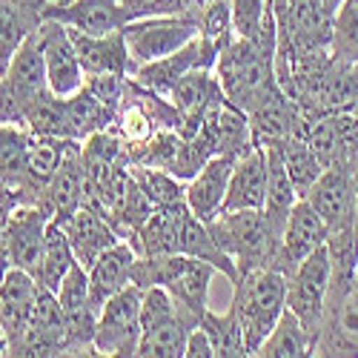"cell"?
<instances>
[{
	"instance_id": "1",
	"label": "cell",
	"mask_w": 358,
	"mask_h": 358,
	"mask_svg": "<svg viewBox=\"0 0 358 358\" xmlns=\"http://www.w3.org/2000/svg\"><path fill=\"white\" fill-rule=\"evenodd\" d=\"M215 75L227 101L247 115L287 101L275 78V43H252L235 38L221 49Z\"/></svg>"
},
{
	"instance_id": "2",
	"label": "cell",
	"mask_w": 358,
	"mask_h": 358,
	"mask_svg": "<svg viewBox=\"0 0 358 358\" xmlns=\"http://www.w3.org/2000/svg\"><path fill=\"white\" fill-rule=\"evenodd\" d=\"M215 266L210 261H201L192 255H138L132 266V284L146 287H164L172 301L189 313L198 324L201 315L210 310V281L215 278Z\"/></svg>"
},
{
	"instance_id": "3",
	"label": "cell",
	"mask_w": 358,
	"mask_h": 358,
	"mask_svg": "<svg viewBox=\"0 0 358 358\" xmlns=\"http://www.w3.org/2000/svg\"><path fill=\"white\" fill-rule=\"evenodd\" d=\"M229 310L241 324L247 352L255 355L266 336L273 333V327L278 324L281 313L287 310V275L273 270V266L241 273L235 278Z\"/></svg>"
},
{
	"instance_id": "4",
	"label": "cell",
	"mask_w": 358,
	"mask_h": 358,
	"mask_svg": "<svg viewBox=\"0 0 358 358\" xmlns=\"http://www.w3.org/2000/svg\"><path fill=\"white\" fill-rule=\"evenodd\" d=\"M213 241L235 261L238 275L261 270V266H273L281 250V232L270 224L264 210H232L221 213L206 224Z\"/></svg>"
},
{
	"instance_id": "5",
	"label": "cell",
	"mask_w": 358,
	"mask_h": 358,
	"mask_svg": "<svg viewBox=\"0 0 358 358\" xmlns=\"http://www.w3.org/2000/svg\"><path fill=\"white\" fill-rule=\"evenodd\" d=\"M198 321L172 301L164 287H146L141 295V344L143 358H184L187 338Z\"/></svg>"
},
{
	"instance_id": "6",
	"label": "cell",
	"mask_w": 358,
	"mask_h": 358,
	"mask_svg": "<svg viewBox=\"0 0 358 358\" xmlns=\"http://www.w3.org/2000/svg\"><path fill=\"white\" fill-rule=\"evenodd\" d=\"M352 275L355 273L333 270L313 355L358 358V287Z\"/></svg>"
},
{
	"instance_id": "7",
	"label": "cell",
	"mask_w": 358,
	"mask_h": 358,
	"mask_svg": "<svg viewBox=\"0 0 358 358\" xmlns=\"http://www.w3.org/2000/svg\"><path fill=\"white\" fill-rule=\"evenodd\" d=\"M201 35V12H175V15H146L124 26L127 49L135 69L155 64L161 57L187 46Z\"/></svg>"
},
{
	"instance_id": "8",
	"label": "cell",
	"mask_w": 358,
	"mask_h": 358,
	"mask_svg": "<svg viewBox=\"0 0 358 358\" xmlns=\"http://www.w3.org/2000/svg\"><path fill=\"white\" fill-rule=\"evenodd\" d=\"M330 278H333V261L327 244L318 247L310 258H304L295 266V273L287 278V310L295 313V318L307 327V333L313 338H318V330H321Z\"/></svg>"
},
{
	"instance_id": "9",
	"label": "cell",
	"mask_w": 358,
	"mask_h": 358,
	"mask_svg": "<svg viewBox=\"0 0 358 358\" xmlns=\"http://www.w3.org/2000/svg\"><path fill=\"white\" fill-rule=\"evenodd\" d=\"M141 295L143 289L129 284L98 313L95 350L98 355H138L141 344Z\"/></svg>"
},
{
	"instance_id": "10",
	"label": "cell",
	"mask_w": 358,
	"mask_h": 358,
	"mask_svg": "<svg viewBox=\"0 0 358 358\" xmlns=\"http://www.w3.org/2000/svg\"><path fill=\"white\" fill-rule=\"evenodd\" d=\"M52 215L41 203H26L15 206L6 221V235H3V250H6V264L26 270L38 278L41 261L46 250V227Z\"/></svg>"
},
{
	"instance_id": "11",
	"label": "cell",
	"mask_w": 358,
	"mask_h": 358,
	"mask_svg": "<svg viewBox=\"0 0 358 358\" xmlns=\"http://www.w3.org/2000/svg\"><path fill=\"white\" fill-rule=\"evenodd\" d=\"M141 15L127 0H49L43 9V20H57L64 26H75L89 35H109L138 20Z\"/></svg>"
},
{
	"instance_id": "12",
	"label": "cell",
	"mask_w": 358,
	"mask_h": 358,
	"mask_svg": "<svg viewBox=\"0 0 358 358\" xmlns=\"http://www.w3.org/2000/svg\"><path fill=\"white\" fill-rule=\"evenodd\" d=\"M321 215L330 235L355 229V178L352 166H327L304 195Z\"/></svg>"
},
{
	"instance_id": "13",
	"label": "cell",
	"mask_w": 358,
	"mask_h": 358,
	"mask_svg": "<svg viewBox=\"0 0 358 358\" xmlns=\"http://www.w3.org/2000/svg\"><path fill=\"white\" fill-rule=\"evenodd\" d=\"M215 64H218V46L206 35H198L178 52L161 57V61H155V64H146V66L135 69L132 78L141 86L169 98L172 86L181 80L187 72H192V69H215Z\"/></svg>"
},
{
	"instance_id": "14",
	"label": "cell",
	"mask_w": 358,
	"mask_h": 358,
	"mask_svg": "<svg viewBox=\"0 0 358 358\" xmlns=\"http://www.w3.org/2000/svg\"><path fill=\"white\" fill-rule=\"evenodd\" d=\"M66 313L57 301V292L41 287V295L35 301L32 318L20 338V344L9 352V355H66Z\"/></svg>"
},
{
	"instance_id": "15",
	"label": "cell",
	"mask_w": 358,
	"mask_h": 358,
	"mask_svg": "<svg viewBox=\"0 0 358 358\" xmlns=\"http://www.w3.org/2000/svg\"><path fill=\"white\" fill-rule=\"evenodd\" d=\"M43 61H46V83L57 98H72L83 86V66L78 61V52L72 46L69 29L57 20H43L38 26Z\"/></svg>"
},
{
	"instance_id": "16",
	"label": "cell",
	"mask_w": 358,
	"mask_h": 358,
	"mask_svg": "<svg viewBox=\"0 0 358 358\" xmlns=\"http://www.w3.org/2000/svg\"><path fill=\"white\" fill-rule=\"evenodd\" d=\"M327 224L321 221V215L310 206L307 198H298V203L292 206L289 221L284 227V238H281V250L275 258V270L284 273L287 278L295 273V266L304 258H310L318 247L327 244Z\"/></svg>"
},
{
	"instance_id": "17",
	"label": "cell",
	"mask_w": 358,
	"mask_h": 358,
	"mask_svg": "<svg viewBox=\"0 0 358 358\" xmlns=\"http://www.w3.org/2000/svg\"><path fill=\"white\" fill-rule=\"evenodd\" d=\"M38 295H41V281L32 273L9 266L0 275V327H3V336L9 341V352L20 344Z\"/></svg>"
},
{
	"instance_id": "18",
	"label": "cell",
	"mask_w": 358,
	"mask_h": 358,
	"mask_svg": "<svg viewBox=\"0 0 358 358\" xmlns=\"http://www.w3.org/2000/svg\"><path fill=\"white\" fill-rule=\"evenodd\" d=\"M86 198V166L80 155V141H69L55 175L41 192V206L52 218H66L83 206Z\"/></svg>"
},
{
	"instance_id": "19",
	"label": "cell",
	"mask_w": 358,
	"mask_h": 358,
	"mask_svg": "<svg viewBox=\"0 0 358 358\" xmlns=\"http://www.w3.org/2000/svg\"><path fill=\"white\" fill-rule=\"evenodd\" d=\"M307 143L318 161L327 166H352L358 152V115L352 112H336L318 117L307 129Z\"/></svg>"
},
{
	"instance_id": "20",
	"label": "cell",
	"mask_w": 358,
	"mask_h": 358,
	"mask_svg": "<svg viewBox=\"0 0 358 358\" xmlns=\"http://www.w3.org/2000/svg\"><path fill=\"white\" fill-rule=\"evenodd\" d=\"M69 29L72 46L78 52V61L83 66V75H98V72H115V75H135V64L127 49L124 29L109 35H89L75 26Z\"/></svg>"
},
{
	"instance_id": "21",
	"label": "cell",
	"mask_w": 358,
	"mask_h": 358,
	"mask_svg": "<svg viewBox=\"0 0 358 358\" xmlns=\"http://www.w3.org/2000/svg\"><path fill=\"white\" fill-rule=\"evenodd\" d=\"M55 221L64 227L75 258L86 266V270L95 264V258L101 252H106L109 247H115L117 241H121V235L115 232V227L101 213H95L92 206H86V203L80 206V210H75L72 215L55 218Z\"/></svg>"
},
{
	"instance_id": "22",
	"label": "cell",
	"mask_w": 358,
	"mask_h": 358,
	"mask_svg": "<svg viewBox=\"0 0 358 358\" xmlns=\"http://www.w3.org/2000/svg\"><path fill=\"white\" fill-rule=\"evenodd\" d=\"M203 132L213 141L215 155H229V158H241L247 155L252 143V127H250V115L241 112L227 101H215L203 115Z\"/></svg>"
},
{
	"instance_id": "23",
	"label": "cell",
	"mask_w": 358,
	"mask_h": 358,
	"mask_svg": "<svg viewBox=\"0 0 358 358\" xmlns=\"http://www.w3.org/2000/svg\"><path fill=\"white\" fill-rule=\"evenodd\" d=\"M135 247L127 241H117L106 252L95 258V264L89 266V301H92L95 313L109 301L112 295H117L124 287L132 284V266H135Z\"/></svg>"
},
{
	"instance_id": "24",
	"label": "cell",
	"mask_w": 358,
	"mask_h": 358,
	"mask_svg": "<svg viewBox=\"0 0 358 358\" xmlns=\"http://www.w3.org/2000/svg\"><path fill=\"white\" fill-rule=\"evenodd\" d=\"M235 161L238 158L215 155L198 169V175L192 178V181H187V206L203 224H210L213 218L221 215Z\"/></svg>"
},
{
	"instance_id": "25",
	"label": "cell",
	"mask_w": 358,
	"mask_h": 358,
	"mask_svg": "<svg viewBox=\"0 0 358 358\" xmlns=\"http://www.w3.org/2000/svg\"><path fill=\"white\" fill-rule=\"evenodd\" d=\"M264 198H266V149L252 146L250 152L241 155L232 166L229 189H227L221 213L264 210Z\"/></svg>"
},
{
	"instance_id": "26",
	"label": "cell",
	"mask_w": 358,
	"mask_h": 358,
	"mask_svg": "<svg viewBox=\"0 0 358 358\" xmlns=\"http://www.w3.org/2000/svg\"><path fill=\"white\" fill-rule=\"evenodd\" d=\"M266 149V198H264V215L270 224L284 235V227L289 221L292 206L298 203V192L289 181V172L284 166L281 149L278 146H264Z\"/></svg>"
},
{
	"instance_id": "27",
	"label": "cell",
	"mask_w": 358,
	"mask_h": 358,
	"mask_svg": "<svg viewBox=\"0 0 358 358\" xmlns=\"http://www.w3.org/2000/svg\"><path fill=\"white\" fill-rule=\"evenodd\" d=\"M117 106L103 103L95 98L86 86H80L72 98H66V129L64 138L69 141H86L89 135H95L101 129H109L115 121Z\"/></svg>"
},
{
	"instance_id": "28",
	"label": "cell",
	"mask_w": 358,
	"mask_h": 358,
	"mask_svg": "<svg viewBox=\"0 0 358 358\" xmlns=\"http://www.w3.org/2000/svg\"><path fill=\"white\" fill-rule=\"evenodd\" d=\"M221 98H224V89H221L218 75H213V69L187 72L169 92V101L175 103L178 112H181V117L206 115V109H210L215 101H221Z\"/></svg>"
},
{
	"instance_id": "29",
	"label": "cell",
	"mask_w": 358,
	"mask_h": 358,
	"mask_svg": "<svg viewBox=\"0 0 358 358\" xmlns=\"http://www.w3.org/2000/svg\"><path fill=\"white\" fill-rule=\"evenodd\" d=\"M315 338L307 333V327L295 318L292 310H284L278 324L273 327V333L266 336V341L258 347L255 355L261 358H301L313 355Z\"/></svg>"
},
{
	"instance_id": "30",
	"label": "cell",
	"mask_w": 358,
	"mask_h": 358,
	"mask_svg": "<svg viewBox=\"0 0 358 358\" xmlns=\"http://www.w3.org/2000/svg\"><path fill=\"white\" fill-rule=\"evenodd\" d=\"M284 166L289 172V181L298 192V198H304L310 192V187L321 178L324 164L318 161V155L313 152V146L307 143V135H292L284 143H278Z\"/></svg>"
},
{
	"instance_id": "31",
	"label": "cell",
	"mask_w": 358,
	"mask_h": 358,
	"mask_svg": "<svg viewBox=\"0 0 358 358\" xmlns=\"http://www.w3.org/2000/svg\"><path fill=\"white\" fill-rule=\"evenodd\" d=\"M41 23H43L41 15L17 9L3 0V9H0V78L6 75V69L15 61V55L23 46V41L32 35Z\"/></svg>"
},
{
	"instance_id": "32",
	"label": "cell",
	"mask_w": 358,
	"mask_h": 358,
	"mask_svg": "<svg viewBox=\"0 0 358 358\" xmlns=\"http://www.w3.org/2000/svg\"><path fill=\"white\" fill-rule=\"evenodd\" d=\"M75 261L78 258L69 247V238H66L64 227L52 218L46 227V250H43V261H41V273H38L41 287L57 292V287H61V281L66 278V273L72 270Z\"/></svg>"
},
{
	"instance_id": "33",
	"label": "cell",
	"mask_w": 358,
	"mask_h": 358,
	"mask_svg": "<svg viewBox=\"0 0 358 358\" xmlns=\"http://www.w3.org/2000/svg\"><path fill=\"white\" fill-rule=\"evenodd\" d=\"M69 146V138H55V135H29L26 146V175L41 192L55 175L64 152Z\"/></svg>"
},
{
	"instance_id": "34",
	"label": "cell",
	"mask_w": 358,
	"mask_h": 358,
	"mask_svg": "<svg viewBox=\"0 0 358 358\" xmlns=\"http://www.w3.org/2000/svg\"><path fill=\"white\" fill-rule=\"evenodd\" d=\"M201 330L210 336L213 341V350L215 355L221 358H241V355H250L247 352V341H244V333H241V324H238V318L229 313L224 315H215L213 310H206L201 315Z\"/></svg>"
},
{
	"instance_id": "35",
	"label": "cell",
	"mask_w": 358,
	"mask_h": 358,
	"mask_svg": "<svg viewBox=\"0 0 358 358\" xmlns=\"http://www.w3.org/2000/svg\"><path fill=\"white\" fill-rule=\"evenodd\" d=\"M129 175L135 178V184L146 192V198L155 206H169V203L187 201V181H181V178H175L164 169L129 164Z\"/></svg>"
},
{
	"instance_id": "36",
	"label": "cell",
	"mask_w": 358,
	"mask_h": 358,
	"mask_svg": "<svg viewBox=\"0 0 358 358\" xmlns=\"http://www.w3.org/2000/svg\"><path fill=\"white\" fill-rule=\"evenodd\" d=\"M23 127L32 135H55L64 138L66 129V98H57L52 89L32 101V106L23 115Z\"/></svg>"
},
{
	"instance_id": "37",
	"label": "cell",
	"mask_w": 358,
	"mask_h": 358,
	"mask_svg": "<svg viewBox=\"0 0 358 358\" xmlns=\"http://www.w3.org/2000/svg\"><path fill=\"white\" fill-rule=\"evenodd\" d=\"M330 52L338 61L358 64V0H341L336 20H333Z\"/></svg>"
},
{
	"instance_id": "38",
	"label": "cell",
	"mask_w": 358,
	"mask_h": 358,
	"mask_svg": "<svg viewBox=\"0 0 358 358\" xmlns=\"http://www.w3.org/2000/svg\"><path fill=\"white\" fill-rule=\"evenodd\" d=\"M127 80L129 75H115V72H98V75H86L83 86L92 92L95 98H101L109 106H121L124 95H127Z\"/></svg>"
},
{
	"instance_id": "39",
	"label": "cell",
	"mask_w": 358,
	"mask_h": 358,
	"mask_svg": "<svg viewBox=\"0 0 358 358\" xmlns=\"http://www.w3.org/2000/svg\"><path fill=\"white\" fill-rule=\"evenodd\" d=\"M127 3L141 15H175V12H201L210 0H127Z\"/></svg>"
},
{
	"instance_id": "40",
	"label": "cell",
	"mask_w": 358,
	"mask_h": 358,
	"mask_svg": "<svg viewBox=\"0 0 358 358\" xmlns=\"http://www.w3.org/2000/svg\"><path fill=\"white\" fill-rule=\"evenodd\" d=\"M187 358H215V350H213V341L210 336H206L201 327H195V330L189 333L187 338Z\"/></svg>"
},
{
	"instance_id": "41",
	"label": "cell",
	"mask_w": 358,
	"mask_h": 358,
	"mask_svg": "<svg viewBox=\"0 0 358 358\" xmlns=\"http://www.w3.org/2000/svg\"><path fill=\"white\" fill-rule=\"evenodd\" d=\"M9 213H12V203L3 198V192H0V275H3V273L9 270V264H6V250H3V235H6Z\"/></svg>"
},
{
	"instance_id": "42",
	"label": "cell",
	"mask_w": 358,
	"mask_h": 358,
	"mask_svg": "<svg viewBox=\"0 0 358 358\" xmlns=\"http://www.w3.org/2000/svg\"><path fill=\"white\" fill-rule=\"evenodd\" d=\"M6 3L17 6V9H26V12H35V15L43 17V9H46L49 0H6Z\"/></svg>"
},
{
	"instance_id": "43",
	"label": "cell",
	"mask_w": 358,
	"mask_h": 358,
	"mask_svg": "<svg viewBox=\"0 0 358 358\" xmlns=\"http://www.w3.org/2000/svg\"><path fill=\"white\" fill-rule=\"evenodd\" d=\"M352 178H355V235H358V152L352 161Z\"/></svg>"
},
{
	"instance_id": "44",
	"label": "cell",
	"mask_w": 358,
	"mask_h": 358,
	"mask_svg": "<svg viewBox=\"0 0 358 358\" xmlns=\"http://www.w3.org/2000/svg\"><path fill=\"white\" fill-rule=\"evenodd\" d=\"M9 350V341H6V336H0V352H6Z\"/></svg>"
},
{
	"instance_id": "45",
	"label": "cell",
	"mask_w": 358,
	"mask_h": 358,
	"mask_svg": "<svg viewBox=\"0 0 358 358\" xmlns=\"http://www.w3.org/2000/svg\"><path fill=\"white\" fill-rule=\"evenodd\" d=\"M347 112H352V115H358V101H355V103H352V106H350Z\"/></svg>"
},
{
	"instance_id": "46",
	"label": "cell",
	"mask_w": 358,
	"mask_h": 358,
	"mask_svg": "<svg viewBox=\"0 0 358 358\" xmlns=\"http://www.w3.org/2000/svg\"><path fill=\"white\" fill-rule=\"evenodd\" d=\"M0 9H3V0H0Z\"/></svg>"
}]
</instances>
